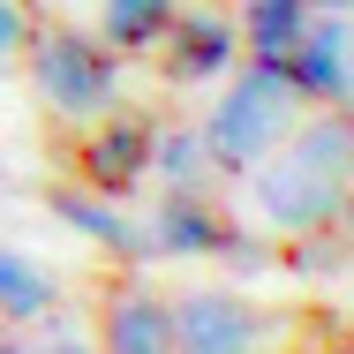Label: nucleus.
Returning <instances> with one entry per match:
<instances>
[{"label":"nucleus","instance_id":"4468645a","mask_svg":"<svg viewBox=\"0 0 354 354\" xmlns=\"http://www.w3.org/2000/svg\"><path fill=\"white\" fill-rule=\"evenodd\" d=\"M309 30V8L301 0H241V61L257 68H286L294 46Z\"/></svg>","mask_w":354,"mask_h":354},{"label":"nucleus","instance_id":"f03ea898","mask_svg":"<svg viewBox=\"0 0 354 354\" xmlns=\"http://www.w3.org/2000/svg\"><path fill=\"white\" fill-rule=\"evenodd\" d=\"M30 91L53 121L75 129H98L121 113V61L98 46V30H75V23H38L30 38Z\"/></svg>","mask_w":354,"mask_h":354},{"label":"nucleus","instance_id":"39448f33","mask_svg":"<svg viewBox=\"0 0 354 354\" xmlns=\"http://www.w3.org/2000/svg\"><path fill=\"white\" fill-rule=\"evenodd\" d=\"M286 83L309 113H354V15H309Z\"/></svg>","mask_w":354,"mask_h":354},{"label":"nucleus","instance_id":"6e6552de","mask_svg":"<svg viewBox=\"0 0 354 354\" xmlns=\"http://www.w3.org/2000/svg\"><path fill=\"white\" fill-rule=\"evenodd\" d=\"M53 218L83 234V241H98L121 272H143V264H158V241H151V218H136L129 204H113V196H98V189H83V181H53Z\"/></svg>","mask_w":354,"mask_h":354},{"label":"nucleus","instance_id":"f8f14e48","mask_svg":"<svg viewBox=\"0 0 354 354\" xmlns=\"http://www.w3.org/2000/svg\"><path fill=\"white\" fill-rule=\"evenodd\" d=\"M181 23V0H98V46L113 61H136V53H166Z\"/></svg>","mask_w":354,"mask_h":354},{"label":"nucleus","instance_id":"dca6fc26","mask_svg":"<svg viewBox=\"0 0 354 354\" xmlns=\"http://www.w3.org/2000/svg\"><path fill=\"white\" fill-rule=\"evenodd\" d=\"M279 264L294 279H332V272H354V234L332 226V234H309V241H286Z\"/></svg>","mask_w":354,"mask_h":354},{"label":"nucleus","instance_id":"a211bd4d","mask_svg":"<svg viewBox=\"0 0 354 354\" xmlns=\"http://www.w3.org/2000/svg\"><path fill=\"white\" fill-rule=\"evenodd\" d=\"M30 354H106L98 347V332H83V324H68V317H53L46 332H38V347Z\"/></svg>","mask_w":354,"mask_h":354},{"label":"nucleus","instance_id":"f3484780","mask_svg":"<svg viewBox=\"0 0 354 354\" xmlns=\"http://www.w3.org/2000/svg\"><path fill=\"white\" fill-rule=\"evenodd\" d=\"M30 38H38L30 0H0V68H8V61H23V53H30Z\"/></svg>","mask_w":354,"mask_h":354},{"label":"nucleus","instance_id":"4be33fe9","mask_svg":"<svg viewBox=\"0 0 354 354\" xmlns=\"http://www.w3.org/2000/svg\"><path fill=\"white\" fill-rule=\"evenodd\" d=\"M0 339H15V332H8V324H0Z\"/></svg>","mask_w":354,"mask_h":354},{"label":"nucleus","instance_id":"412c9836","mask_svg":"<svg viewBox=\"0 0 354 354\" xmlns=\"http://www.w3.org/2000/svg\"><path fill=\"white\" fill-rule=\"evenodd\" d=\"M347 234H354V189H347Z\"/></svg>","mask_w":354,"mask_h":354},{"label":"nucleus","instance_id":"7ed1b4c3","mask_svg":"<svg viewBox=\"0 0 354 354\" xmlns=\"http://www.w3.org/2000/svg\"><path fill=\"white\" fill-rule=\"evenodd\" d=\"M151 241H158V257H174V264H196V257H212L226 272H272V264H279L272 241H257L234 212H218L212 196H158V204H151Z\"/></svg>","mask_w":354,"mask_h":354},{"label":"nucleus","instance_id":"9b49d317","mask_svg":"<svg viewBox=\"0 0 354 354\" xmlns=\"http://www.w3.org/2000/svg\"><path fill=\"white\" fill-rule=\"evenodd\" d=\"M279 158L324 189H354V113H301Z\"/></svg>","mask_w":354,"mask_h":354},{"label":"nucleus","instance_id":"423d86ee","mask_svg":"<svg viewBox=\"0 0 354 354\" xmlns=\"http://www.w3.org/2000/svg\"><path fill=\"white\" fill-rule=\"evenodd\" d=\"M249 196H257V218L279 234V241H309V234H332V226H347V189H324V181H309L301 166H257L249 174Z\"/></svg>","mask_w":354,"mask_h":354},{"label":"nucleus","instance_id":"0eeeda50","mask_svg":"<svg viewBox=\"0 0 354 354\" xmlns=\"http://www.w3.org/2000/svg\"><path fill=\"white\" fill-rule=\"evenodd\" d=\"M166 83L174 91H196V83H226V75L241 68V15H226L212 0H181V23H174V38H166Z\"/></svg>","mask_w":354,"mask_h":354},{"label":"nucleus","instance_id":"2eb2a0df","mask_svg":"<svg viewBox=\"0 0 354 354\" xmlns=\"http://www.w3.org/2000/svg\"><path fill=\"white\" fill-rule=\"evenodd\" d=\"M151 174L166 181V196H204L212 189V151H204V129H158L151 143Z\"/></svg>","mask_w":354,"mask_h":354},{"label":"nucleus","instance_id":"9d476101","mask_svg":"<svg viewBox=\"0 0 354 354\" xmlns=\"http://www.w3.org/2000/svg\"><path fill=\"white\" fill-rule=\"evenodd\" d=\"M98 347L106 354H174V309H166V294H151L143 279L106 286V301H98Z\"/></svg>","mask_w":354,"mask_h":354},{"label":"nucleus","instance_id":"6ab92c4d","mask_svg":"<svg viewBox=\"0 0 354 354\" xmlns=\"http://www.w3.org/2000/svg\"><path fill=\"white\" fill-rule=\"evenodd\" d=\"M309 15H354V0H301Z\"/></svg>","mask_w":354,"mask_h":354},{"label":"nucleus","instance_id":"20e7f679","mask_svg":"<svg viewBox=\"0 0 354 354\" xmlns=\"http://www.w3.org/2000/svg\"><path fill=\"white\" fill-rule=\"evenodd\" d=\"M174 309V354H264L279 317L257 309L241 286H181L166 294Z\"/></svg>","mask_w":354,"mask_h":354},{"label":"nucleus","instance_id":"1a4fd4ad","mask_svg":"<svg viewBox=\"0 0 354 354\" xmlns=\"http://www.w3.org/2000/svg\"><path fill=\"white\" fill-rule=\"evenodd\" d=\"M151 143H158V121L136 113V106H121L113 121L83 129V143H75V174H83V189H98V196L121 204L143 174H151Z\"/></svg>","mask_w":354,"mask_h":354},{"label":"nucleus","instance_id":"aec40b11","mask_svg":"<svg viewBox=\"0 0 354 354\" xmlns=\"http://www.w3.org/2000/svg\"><path fill=\"white\" fill-rule=\"evenodd\" d=\"M0 354H30V347H23V339H0Z\"/></svg>","mask_w":354,"mask_h":354},{"label":"nucleus","instance_id":"f257e3e1","mask_svg":"<svg viewBox=\"0 0 354 354\" xmlns=\"http://www.w3.org/2000/svg\"><path fill=\"white\" fill-rule=\"evenodd\" d=\"M294 121H301V98H294L286 68H257V61H241V68H234V83L218 91L212 121H204L212 174H226V181H249L257 166H272V158L286 151Z\"/></svg>","mask_w":354,"mask_h":354},{"label":"nucleus","instance_id":"ddd939ff","mask_svg":"<svg viewBox=\"0 0 354 354\" xmlns=\"http://www.w3.org/2000/svg\"><path fill=\"white\" fill-rule=\"evenodd\" d=\"M61 317V279L30 249H0V324H53Z\"/></svg>","mask_w":354,"mask_h":354}]
</instances>
